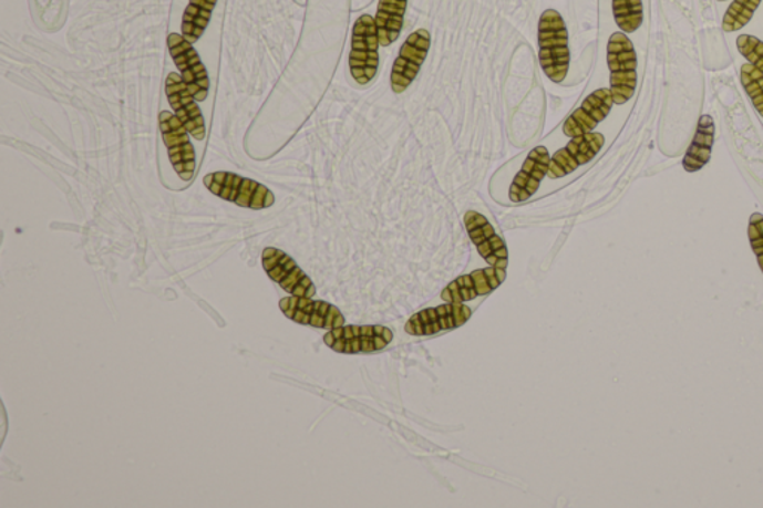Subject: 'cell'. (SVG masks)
<instances>
[{
    "label": "cell",
    "mask_w": 763,
    "mask_h": 508,
    "mask_svg": "<svg viewBox=\"0 0 763 508\" xmlns=\"http://www.w3.org/2000/svg\"><path fill=\"white\" fill-rule=\"evenodd\" d=\"M538 46L543 72L554 83H563L570 69V49L567 25L558 11L543 12L538 21Z\"/></svg>",
    "instance_id": "1"
},
{
    "label": "cell",
    "mask_w": 763,
    "mask_h": 508,
    "mask_svg": "<svg viewBox=\"0 0 763 508\" xmlns=\"http://www.w3.org/2000/svg\"><path fill=\"white\" fill-rule=\"evenodd\" d=\"M204 183L219 199L231 201L240 208L260 210L275 204L274 193L265 185L230 172H217L205 176Z\"/></svg>",
    "instance_id": "2"
},
{
    "label": "cell",
    "mask_w": 763,
    "mask_h": 508,
    "mask_svg": "<svg viewBox=\"0 0 763 508\" xmlns=\"http://www.w3.org/2000/svg\"><path fill=\"white\" fill-rule=\"evenodd\" d=\"M610 69V90L616 105L631 101L637 89V53L627 33L611 34L607 45Z\"/></svg>",
    "instance_id": "3"
},
{
    "label": "cell",
    "mask_w": 763,
    "mask_h": 508,
    "mask_svg": "<svg viewBox=\"0 0 763 508\" xmlns=\"http://www.w3.org/2000/svg\"><path fill=\"white\" fill-rule=\"evenodd\" d=\"M379 41L377 21L364 14L355 21L352 30L349 69L353 80L360 85H368L377 76L379 66Z\"/></svg>",
    "instance_id": "4"
},
{
    "label": "cell",
    "mask_w": 763,
    "mask_h": 508,
    "mask_svg": "<svg viewBox=\"0 0 763 508\" xmlns=\"http://www.w3.org/2000/svg\"><path fill=\"white\" fill-rule=\"evenodd\" d=\"M327 346L339 354H370L382 351L392 342L391 330L385 326H357L343 325L340 329L330 330L326 334Z\"/></svg>",
    "instance_id": "5"
},
{
    "label": "cell",
    "mask_w": 763,
    "mask_h": 508,
    "mask_svg": "<svg viewBox=\"0 0 763 508\" xmlns=\"http://www.w3.org/2000/svg\"><path fill=\"white\" fill-rule=\"evenodd\" d=\"M262 269L271 281L278 283L290 296L310 297L317 294V288L308 274L288 253L276 248H266L261 256Z\"/></svg>",
    "instance_id": "6"
},
{
    "label": "cell",
    "mask_w": 763,
    "mask_h": 508,
    "mask_svg": "<svg viewBox=\"0 0 763 508\" xmlns=\"http://www.w3.org/2000/svg\"><path fill=\"white\" fill-rule=\"evenodd\" d=\"M158 120L172 166L181 178L192 180L196 170V151L189 141V132L172 112L163 111Z\"/></svg>",
    "instance_id": "7"
},
{
    "label": "cell",
    "mask_w": 763,
    "mask_h": 508,
    "mask_svg": "<svg viewBox=\"0 0 763 508\" xmlns=\"http://www.w3.org/2000/svg\"><path fill=\"white\" fill-rule=\"evenodd\" d=\"M279 308L288 320L315 329L334 330L344 325V318L336 305L310 297H286L279 301Z\"/></svg>",
    "instance_id": "8"
},
{
    "label": "cell",
    "mask_w": 763,
    "mask_h": 508,
    "mask_svg": "<svg viewBox=\"0 0 763 508\" xmlns=\"http://www.w3.org/2000/svg\"><path fill=\"white\" fill-rule=\"evenodd\" d=\"M430 46L429 30H416L406 39V42L401 46L399 58L395 59L394 66H392V92L401 94L411 87L425 62L426 55H429Z\"/></svg>",
    "instance_id": "9"
},
{
    "label": "cell",
    "mask_w": 763,
    "mask_h": 508,
    "mask_svg": "<svg viewBox=\"0 0 763 508\" xmlns=\"http://www.w3.org/2000/svg\"><path fill=\"white\" fill-rule=\"evenodd\" d=\"M167 45L184 83L192 90L197 102H204L209 93V76L200 55L194 50L192 42L179 33H171Z\"/></svg>",
    "instance_id": "10"
},
{
    "label": "cell",
    "mask_w": 763,
    "mask_h": 508,
    "mask_svg": "<svg viewBox=\"0 0 763 508\" xmlns=\"http://www.w3.org/2000/svg\"><path fill=\"white\" fill-rule=\"evenodd\" d=\"M605 144L606 137L602 133L592 132L588 135L571 137L566 148L556 151L551 155L547 176L551 179H558L573 174L580 166L588 165L592 158L597 157Z\"/></svg>",
    "instance_id": "11"
},
{
    "label": "cell",
    "mask_w": 763,
    "mask_h": 508,
    "mask_svg": "<svg viewBox=\"0 0 763 508\" xmlns=\"http://www.w3.org/2000/svg\"><path fill=\"white\" fill-rule=\"evenodd\" d=\"M166 94L169 99L172 110L184 124L189 135L196 141H204L206 136L205 120L197 99L194 97L192 90L184 83L183 76L178 73H171L166 81Z\"/></svg>",
    "instance_id": "12"
},
{
    "label": "cell",
    "mask_w": 763,
    "mask_h": 508,
    "mask_svg": "<svg viewBox=\"0 0 763 508\" xmlns=\"http://www.w3.org/2000/svg\"><path fill=\"white\" fill-rule=\"evenodd\" d=\"M614 105L615 99L610 89H599L589 94L579 110L568 116L566 124H564V135L576 137L592 133L598 124L605 122L609 116Z\"/></svg>",
    "instance_id": "13"
},
{
    "label": "cell",
    "mask_w": 763,
    "mask_h": 508,
    "mask_svg": "<svg viewBox=\"0 0 763 508\" xmlns=\"http://www.w3.org/2000/svg\"><path fill=\"white\" fill-rule=\"evenodd\" d=\"M470 239L476 245L478 253L484 257L489 266L498 269H507L508 251L504 240L495 232L488 219L484 215L468 210L464 217Z\"/></svg>",
    "instance_id": "14"
},
{
    "label": "cell",
    "mask_w": 763,
    "mask_h": 508,
    "mask_svg": "<svg viewBox=\"0 0 763 508\" xmlns=\"http://www.w3.org/2000/svg\"><path fill=\"white\" fill-rule=\"evenodd\" d=\"M550 154L545 146H537L528 154L527 160L515 176L511 187V200L513 204H520L527 201L529 197L537 193L543 178L549 172Z\"/></svg>",
    "instance_id": "15"
},
{
    "label": "cell",
    "mask_w": 763,
    "mask_h": 508,
    "mask_svg": "<svg viewBox=\"0 0 763 508\" xmlns=\"http://www.w3.org/2000/svg\"><path fill=\"white\" fill-rule=\"evenodd\" d=\"M715 127L710 115H702L698 122L695 137L683 158L684 170L689 174L701 170L710 162L713 151Z\"/></svg>",
    "instance_id": "16"
},
{
    "label": "cell",
    "mask_w": 763,
    "mask_h": 508,
    "mask_svg": "<svg viewBox=\"0 0 763 508\" xmlns=\"http://www.w3.org/2000/svg\"><path fill=\"white\" fill-rule=\"evenodd\" d=\"M408 0H379L377 21L381 46H390L399 39L406 15Z\"/></svg>",
    "instance_id": "17"
},
{
    "label": "cell",
    "mask_w": 763,
    "mask_h": 508,
    "mask_svg": "<svg viewBox=\"0 0 763 508\" xmlns=\"http://www.w3.org/2000/svg\"><path fill=\"white\" fill-rule=\"evenodd\" d=\"M217 2L218 0H189L183 17V37L192 44L205 33Z\"/></svg>",
    "instance_id": "18"
},
{
    "label": "cell",
    "mask_w": 763,
    "mask_h": 508,
    "mask_svg": "<svg viewBox=\"0 0 763 508\" xmlns=\"http://www.w3.org/2000/svg\"><path fill=\"white\" fill-rule=\"evenodd\" d=\"M616 24L623 33H633L642 24L641 0H614Z\"/></svg>",
    "instance_id": "19"
},
{
    "label": "cell",
    "mask_w": 763,
    "mask_h": 508,
    "mask_svg": "<svg viewBox=\"0 0 763 508\" xmlns=\"http://www.w3.org/2000/svg\"><path fill=\"white\" fill-rule=\"evenodd\" d=\"M762 0H734L723 17V30L728 33L743 29L753 19Z\"/></svg>",
    "instance_id": "20"
},
{
    "label": "cell",
    "mask_w": 763,
    "mask_h": 508,
    "mask_svg": "<svg viewBox=\"0 0 763 508\" xmlns=\"http://www.w3.org/2000/svg\"><path fill=\"white\" fill-rule=\"evenodd\" d=\"M741 84L749 94L754 110L763 118V72L754 68L753 64L745 63L741 66Z\"/></svg>",
    "instance_id": "21"
},
{
    "label": "cell",
    "mask_w": 763,
    "mask_h": 508,
    "mask_svg": "<svg viewBox=\"0 0 763 508\" xmlns=\"http://www.w3.org/2000/svg\"><path fill=\"white\" fill-rule=\"evenodd\" d=\"M736 49L740 54L749 60L750 64L763 72V42L752 34H741L736 39Z\"/></svg>",
    "instance_id": "22"
},
{
    "label": "cell",
    "mask_w": 763,
    "mask_h": 508,
    "mask_svg": "<svg viewBox=\"0 0 763 508\" xmlns=\"http://www.w3.org/2000/svg\"><path fill=\"white\" fill-rule=\"evenodd\" d=\"M749 240L752 245L754 256L757 258L759 267L763 273V215L753 214L749 221Z\"/></svg>",
    "instance_id": "23"
},
{
    "label": "cell",
    "mask_w": 763,
    "mask_h": 508,
    "mask_svg": "<svg viewBox=\"0 0 763 508\" xmlns=\"http://www.w3.org/2000/svg\"><path fill=\"white\" fill-rule=\"evenodd\" d=\"M470 274H472L474 290H476L478 297L488 296L494 291V288L491 287L488 274H486L485 269L473 271V273Z\"/></svg>",
    "instance_id": "24"
},
{
    "label": "cell",
    "mask_w": 763,
    "mask_h": 508,
    "mask_svg": "<svg viewBox=\"0 0 763 508\" xmlns=\"http://www.w3.org/2000/svg\"><path fill=\"white\" fill-rule=\"evenodd\" d=\"M452 315H454L455 325L461 326L472 317V309H468L463 303H452Z\"/></svg>",
    "instance_id": "25"
},
{
    "label": "cell",
    "mask_w": 763,
    "mask_h": 508,
    "mask_svg": "<svg viewBox=\"0 0 763 508\" xmlns=\"http://www.w3.org/2000/svg\"><path fill=\"white\" fill-rule=\"evenodd\" d=\"M406 331L413 335H424V322L421 321L420 313L412 317L406 324Z\"/></svg>",
    "instance_id": "26"
},
{
    "label": "cell",
    "mask_w": 763,
    "mask_h": 508,
    "mask_svg": "<svg viewBox=\"0 0 763 508\" xmlns=\"http://www.w3.org/2000/svg\"><path fill=\"white\" fill-rule=\"evenodd\" d=\"M450 291L452 296V303H464L463 297H461L458 282L454 281L450 283Z\"/></svg>",
    "instance_id": "27"
},
{
    "label": "cell",
    "mask_w": 763,
    "mask_h": 508,
    "mask_svg": "<svg viewBox=\"0 0 763 508\" xmlns=\"http://www.w3.org/2000/svg\"><path fill=\"white\" fill-rule=\"evenodd\" d=\"M719 2H726V0H719Z\"/></svg>",
    "instance_id": "28"
}]
</instances>
